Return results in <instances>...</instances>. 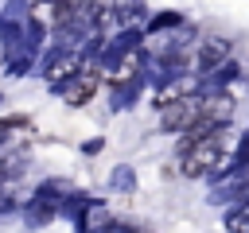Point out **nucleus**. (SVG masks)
<instances>
[{
	"label": "nucleus",
	"mask_w": 249,
	"mask_h": 233,
	"mask_svg": "<svg viewBox=\"0 0 249 233\" xmlns=\"http://www.w3.org/2000/svg\"><path fill=\"white\" fill-rule=\"evenodd\" d=\"M97 85H101V78L93 70H74V78L62 85V97H66V105H86V101H93Z\"/></svg>",
	"instance_id": "obj_3"
},
{
	"label": "nucleus",
	"mask_w": 249,
	"mask_h": 233,
	"mask_svg": "<svg viewBox=\"0 0 249 233\" xmlns=\"http://www.w3.org/2000/svg\"><path fill=\"white\" fill-rule=\"evenodd\" d=\"M222 155H226V128H218V132L202 136L198 144L183 148V151H179V171H183L187 179H202V175L218 171Z\"/></svg>",
	"instance_id": "obj_1"
},
{
	"label": "nucleus",
	"mask_w": 249,
	"mask_h": 233,
	"mask_svg": "<svg viewBox=\"0 0 249 233\" xmlns=\"http://www.w3.org/2000/svg\"><path fill=\"white\" fill-rule=\"evenodd\" d=\"M198 105H202V97H195V93H187V97L163 105L160 128H163V132H183V128H191V124L198 120Z\"/></svg>",
	"instance_id": "obj_2"
},
{
	"label": "nucleus",
	"mask_w": 249,
	"mask_h": 233,
	"mask_svg": "<svg viewBox=\"0 0 249 233\" xmlns=\"http://www.w3.org/2000/svg\"><path fill=\"white\" fill-rule=\"evenodd\" d=\"M0 62H4V43H0Z\"/></svg>",
	"instance_id": "obj_5"
},
{
	"label": "nucleus",
	"mask_w": 249,
	"mask_h": 233,
	"mask_svg": "<svg viewBox=\"0 0 249 233\" xmlns=\"http://www.w3.org/2000/svg\"><path fill=\"white\" fill-rule=\"evenodd\" d=\"M226 58H230V43H222V39H206L202 50H198V70H214V66L226 62Z\"/></svg>",
	"instance_id": "obj_4"
}]
</instances>
